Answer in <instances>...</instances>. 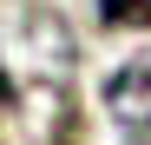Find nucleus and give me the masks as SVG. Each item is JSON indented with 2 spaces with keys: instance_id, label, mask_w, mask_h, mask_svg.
<instances>
[{
  "instance_id": "1",
  "label": "nucleus",
  "mask_w": 151,
  "mask_h": 145,
  "mask_svg": "<svg viewBox=\"0 0 151 145\" xmlns=\"http://www.w3.org/2000/svg\"><path fill=\"white\" fill-rule=\"evenodd\" d=\"M105 112L132 132V145H151V53L125 59L105 79Z\"/></svg>"
},
{
  "instance_id": "2",
  "label": "nucleus",
  "mask_w": 151,
  "mask_h": 145,
  "mask_svg": "<svg viewBox=\"0 0 151 145\" xmlns=\"http://www.w3.org/2000/svg\"><path fill=\"white\" fill-rule=\"evenodd\" d=\"M105 27H151V0H99Z\"/></svg>"
}]
</instances>
